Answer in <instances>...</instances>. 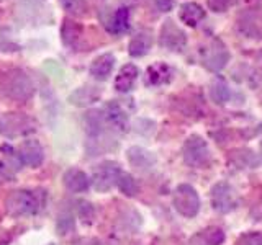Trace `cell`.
Instances as JSON below:
<instances>
[{
	"label": "cell",
	"instance_id": "2e32d148",
	"mask_svg": "<svg viewBox=\"0 0 262 245\" xmlns=\"http://www.w3.org/2000/svg\"><path fill=\"white\" fill-rule=\"evenodd\" d=\"M152 46V35L151 31L143 30L139 31L138 35L133 36V39L129 41L128 46V53L131 57H143L149 53V49Z\"/></svg>",
	"mask_w": 262,
	"mask_h": 245
},
{
	"label": "cell",
	"instance_id": "44dd1931",
	"mask_svg": "<svg viewBox=\"0 0 262 245\" xmlns=\"http://www.w3.org/2000/svg\"><path fill=\"white\" fill-rule=\"evenodd\" d=\"M237 31L241 33L244 38H252V39H257L260 36V28L257 24V20L256 16L252 13H243L239 18H237Z\"/></svg>",
	"mask_w": 262,
	"mask_h": 245
},
{
	"label": "cell",
	"instance_id": "5bb4252c",
	"mask_svg": "<svg viewBox=\"0 0 262 245\" xmlns=\"http://www.w3.org/2000/svg\"><path fill=\"white\" fill-rule=\"evenodd\" d=\"M138 76H139V69L136 67L135 64L123 65V67L120 69V72H118V76L115 77V88H117L118 92H121V93L129 92V90L135 87Z\"/></svg>",
	"mask_w": 262,
	"mask_h": 245
},
{
	"label": "cell",
	"instance_id": "ac0fdd59",
	"mask_svg": "<svg viewBox=\"0 0 262 245\" xmlns=\"http://www.w3.org/2000/svg\"><path fill=\"white\" fill-rule=\"evenodd\" d=\"M170 79H172V70L169 65L164 62L152 64L149 65V69H147V84L149 85H154V87L166 85L170 82Z\"/></svg>",
	"mask_w": 262,
	"mask_h": 245
},
{
	"label": "cell",
	"instance_id": "ba28073f",
	"mask_svg": "<svg viewBox=\"0 0 262 245\" xmlns=\"http://www.w3.org/2000/svg\"><path fill=\"white\" fill-rule=\"evenodd\" d=\"M159 43L162 47L177 53V51H182V49L187 46V35L177 27L174 21L167 20L161 28Z\"/></svg>",
	"mask_w": 262,
	"mask_h": 245
},
{
	"label": "cell",
	"instance_id": "ffe728a7",
	"mask_svg": "<svg viewBox=\"0 0 262 245\" xmlns=\"http://www.w3.org/2000/svg\"><path fill=\"white\" fill-rule=\"evenodd\" d=\"M82 36V24L72 18H64L61 24V39L66 46H74Z\"/></svg>",
	"mask_w": 262,
	"mask_h": 245
},
{
	"label": "cell",
	"instance_id": "4fadbf2b",
	"mask_svg": "<svg viewBox=\"0 0 262 245\" xmlns=\"http://www.w3.org/2000/svg\"><path fill=\"white\" fill-rule=\"evenodd\" d=\"M103 116H105L106 125H110L117 131H125V128L128 125V114L118 102L106 103Z\"/></svg>",
	"mask_w": 262,
	"mask_h": 245
},
{
	"label": "cell",
	"instance_id": "d6a6232c",
	"mask_svg": "<svg viewBox=\"0 0 262 245\" xmlns=\"http://www.w3.org/2000/svg\"><path fill=\"white\" fill-rule=\"evenodd\" d=\"M154 2H156V7H158L161 12H169L172 4H174V0H154Z\"/></svg>",
	"mask_w": 262,
	"mask_h": 245
},
{
	"label": "cell",
	"instance_id": "3957f363",
	"mask_svg": "<svg viewBox=\"0 0 262 245\" xmlns=\"http://www.w3.org/2000/svg\"><path fill=\"white\" fill-rule=\"evenodd\" d=\"M200 56H202V64L205 65V69H208L211 72L223 70L229 61L228 49L223 41H220V39H211L208 44H205L202 47Z\"/></svg>",
	"mask_w": 262,
	"mask_h": 245
},
{
	"label": "cell",
	"instance_id": "d590c367",
	"mask_svg": "<svg viewBox=\"0 0 262 245\" xmlns=\"http://www.w3.org/2000/svg\"><path fill=\"white\" fill-rule=\"evenodd\" d=\"M49 245H54V243H49Z\"/></svg>",
	"mask_w": 262,
	"mask_h": 245
},
{
	"label": "cell",
	"instance_id": "7a4b0ae2",
	"mask_svg": "<svg viewBox=\"0 0 262 245\" xmlns=\"http://www.w3.org/2000/svg\"><path fill=\"white\" fill-rule=\"evenodd\" d=\"M43 200L39 198V194L36 191L30 190H18L13 191L7 198V212L10 216L20 217V216H33L39 211Z\"/></svg>",
	"mask_w": 262,
	"mask_h": 245
},
{
	"label": "cell",
	"instance_id": "7402d4cb",
	"mask_svg": "<svg viewBox=\"0 0 262 245\" xmlns=\"http://www.w3.org/2000/svg\"><path fill=\"white\" fill-rule=\"evenodd\" d=\"M100 95L102 92L97 90L95 87H80L69 96V102L76 106H87L95 103L100 98Z\"/></svg>",
	"mask_w": 262,
	"mask_h": 245
},
{
	"label": "cell",
	"instance_id": "5b68a950",
	"mask_svg": "<svg viewBox=\"0 0 262 245\" xmlns=\"http://www.w3.org/2000/svg\"><path fill=\"white\" fill-rule=\"evenodd\" d=\"M174 206L179 214L185 217H193L200 211V198L195 188L190 185H179L174 193Z\"/></svg>",
	"mask_w": 262,
	"mask_h": 245
},
{
	"label": "cell",
	"instance_id": "f1b7e54d",
	"mask_svg": "<svg viewBox=\"0 0 262 245\" xmlns=\"http://www.w3.org/2000/svg\"><path fill=\"white\" fill-rule=\"evenodd\" d=\"M74 229V217L69 214V212H64V214L59 216L57 219V232L59 234H68Z\"/></svg>",
	"mask_w": 262,
	"mask_h": 245
},
{
	"label": "cell",
	"instance_id": "8992f818",
	"mask_svg": "<svg viewBox=\"0 0 262 245\" xmlns=\"http://www.w3.org/2000/svg\"><path fill=\"white\" fill-rule=\"evenodd\" d=\"M35 131V122L30 116L21 113H5L0 118V133L8 137L25 136Z\"/></svg>",
	"mask_w": 262,
	"mask_h": 245
},
{
	"label": "cell",
	"instance_id": "4dcf8cb0",
	"mask_svg": "<svg viewBox=\"0 0 262 245\" xmlns=\"http://www.w3.org/2000/svg\"><path fill=\"white\" fill-rule=\"evenodd\" d=\"M237 245H262V234L251 232L241 237V240Z\"/></svg>",
	"mask_w": 262,
	"mask_h": 245
},
{
	"label": "cell",
	"instance_id": "9c48e42d",
	"mask_svg": "<svg viewBox=\"0 0 262 245\" xmlns=\"http://www.w3.org/2000/svg\"><path fill=\"white\" fill-rule=\"evenodd\" d=\"M211 204L218 212H229L237 206L236 193L228 183H216L211 190Z\"/></svg>",
	"mask_w": 262,
	"mask_h": 245
},
{
	"label": "cell",
	"instance_id": "52a82bcc",
	"mask_svg": "<svg viewBox=\"0 0 262 245\" xmlns=\"http://www.w3.org/2000/svg\"><path fill=\"white\" fill-rule=\"evenodd\" d=\"M121 175V168L117 162L113 160H106L102 162L100 165H97L94 170V177H92V183L97 191H108L117 185L118 178Z\"/></svg>",
	"mask_w": 262,
	"mask_h": 245
},
{
	"label": "cell",
	"instance_id": "e0dca14e",
	"mask_svg": "<svg viewBox=\"0 0 262 245\" xmlns=\"http://www.w3.org/2000/svg\"><path fill=\"white\" fill-rule=\"evenodd\" d=\"M223 242L225 232L220 227H208L195 234L190 240V245H221Z\"/></svg>",
	"mask_w": 262,
	"mask_h": 245
},
{
	"label": "cell",
	"instance_id": "603a6c76",
	"mask_svg": "<svg viewBox=\"0 0 262 245\" xmlns=\"http://www.w3.org/2000/svg\"><path fill=\"white\" fill-rule=\"evenodd\" d=\"M129 28V10L126 7H120L117 12L112 15L108 23V31L113 35H121Z\"/></svg>",
	"mask_w": 262,
	"mask_h": 245
},
{
	"label": "cell",
	"instance_id": "d4e9b609",
	"mask_svg": "<svg viewBox=\"0 0 262 245\" xmlns=\"http://www.w3.org/2000/svg\"><path fill=\"white\" fill-rule=\"evenodd\" d=\"M210 96L211 100L216 105H225L229 96H231V92H229V87L223 79H216L210 87Z\"/></svg>",
	"mask_w": 262,
	"mask_h": 245
},
{
	"label": "cell",
	"instance_id": "e575fe53",
	"mask_svg": "<svg viewBox=\"0 0 262 245\" xmlns=\"http://www.w3.org/2000/svg\"><path fill=\"white\" fill-rule=\"evenodd\" d=\"M259 131H262V122H260V126H259Z\"/></svg>",
	"mask_w": 262,
	"mask_h": 245
},
{
	"label": "cell",
	"instance_id": "8fae6325",
	"mask_svg": "<svg viewBox=\"0 0 262 245\" xmlns=\"http://www.w3.org/2000/svg\"><path fill=\"white\" fill-rule=\"evenodd\" d=\"M126 157L129 160V163L133 165L136 170L139 172H149L154 165H156V157L149 152L143 149V147H129L126 151Z\"/></svg>",
	"mask_w": 262,
	"mask_h": 245
},
{
	"label": "cell",
	"instance_id": "83f0119b",
	"mask_svg": "<svg viewBox=\"0 0 262 245\" xmlns=\"http://www.w3.org/2000/svg\"><path fill=\"white\" fill-rule=\"evenodd\" d=\"M2 154H4V157H5V163L10 168L13 170H18L21 167V160H20V155L18 152H16L12 145H2Z\"/></svg>",
	"mask_w": 262,
	"mask_h": 245
},
{
	"label": "cell",
	"instance_id": "9a60e30c",
	"mask_svg": "<svg viewBox=\"0 0 262 245\" xmlns=\"http://www.w3.org/2000/svg\"><path fill=\"white\" fill-rule=\"evenodd\" d=\"M115 67V57L113 54H102L90 64V76L97 80H106L113 72Z\"/></svg>",
	"mask_w": 262,
	"mask_h": 245
},
{
	"label": "cell",
	"instance_id": "836d02e7",
	"mask_svg": "<svg viewBox=\"0 0 262 245\" xmlns=\"http://www.w3.org/2000/svg\"><path fill=\"white\" fill-rule=\"evenodd\" d=\"M259 151H260V159H262V142H260V145H259Z\"/></svg>",
	"mask_w": 262,
	"mask_h": 245
},
{
	"label": "cell",
	"instance_id": "cb8c5ba5",
	"mask_svg": "<svg viewBox=\"0 0 262 245\" xmlns=\"http://www.w3.org/2000/svg\"><path fill=\"white\" fill-rule=\"evenodd\" d=\"M231 165L236 168H254L257 165V159L254 157L252 151L239 149L231 154Z\"/></svg>",
	"mask_w": 262,
	"mask_h": 245
},
{
	"label": "cell",
	"instance_id": "1f68e13d",
	"mask_svg": "<svg viewBox=\"0 0 262 245\" xmlns=\"http://www.w3.org/2000/svg\"><path fill=\"white\" fill-rule=\"evenodd\" d=\"M79 212H80V217H82V220H84V223H90V220L94 219V208H92V204L82 203Z\"/></svg>",
	"mask_w": 262,
	"mask_h": 245
},
{
	"label": "cell",
	"instance_id": "d6986e66",
	"mask_svg": "<svg viewBox=\"0 0 262 245\" xmlns=\"http://www.w3.org/2000/svg\"><path fill=\"white\" fill-rule=\"evenodd\" d=\"M180 20H182L187 27H196L205 18V10L195 2H187L180 7L179 12Z\"/></svg>",
	"mask_w": 262,
	"mask_h": 245
},
{
	"label": "cell",
	"instance_id": "f546056e",
	"mask_svg": "<svg viewBox=\"0 0 262 245\" xmlns=\"http://www.w3.org/2000/svg\"><path fill=\"white\" fill-rule=\"evenodd\" d=\"M207 4L210 7V10L221 13V12H226L229 7H233L236 4V0H207Z\"/></svg>",
	"mask_w": 262,
	"mask_h": 245
},
{
	"label": "cell",
	"instance_id": "4316f807",
	"mask_svg": "<svg viewBox=\"0 0 262 245\" xmlns=\"http://www.w3.org/2000/svg\"><path fill=\"white\" fill-rule=\"evenodd\" d=\"M59 5L74 16H82L87 12V0H59Z\"/></svg>",
	"mask_w": 262,
	"mask_h": 245
},
{
	"label": "cell",
	"instance_id": "277c9868",
	"mask_svg": "<svg viewBox=\"0 0 262 245\" xmlns=\"http://www.w3.org/2000/svg\"><path fill=\"white\" fill-rule=\"evenodd\" d=\"M182 157L188 167L199 168L207 165L210 160V149L207 141L200 136H190L184 144Z\"/></svg>",
	"mask_w": 262,
	"mask_h": 245
},
{
	"label": "cell",
	"instance_id": "6da1fadb",
	"mask_svg": "<svg viewBox=\"0 0 262 245\" xmlns=\"http://www.w3.org/2000/svg\"><path fill=\"white\" fill-rule=\"evenodd\" d=\"M0 90L5 96L12 98L15 102H27L35 93V85L23 70L12 69L4 76Z\"/></svg>",
	"mask_w": 262,
	"mask_h": 245
},
{
	"label": "cell",
	"instance_id": "7c38bea8",
	"mask_svg": "<svg viewBox=\"0 0 262 245\" xmlns=\"http://www.w3.org/2000/svg\"><path fill=\"white\" fill-rule=\"evenodd\" d=\"M92 180L87 177L85 172L79 168H69L64 174V185L71 193H84L90 188Z\"/></svg>",
	"mask_w": 262,
	"mask_h": 245
},
{
	"label": "cell",
	"instance_id": "30bf717a",
	"mask_svg": "<svg viewBox=\"0 0 262 245\" xmlns=\"http://www.w3.org/2000/svg\"><path fill=\"white\" fill-rule=\"evenodd\" d=\"M18 155H20L21 163L33 168L39 167L45 160L43 147H41V144L36 139H27V141H23L18 147Z\"/></svg>",
	"mask_w": 262,
	"mask_h": 245
},
{
	"label": "cell",
	"instance_id": "484cf974",
	"mask_svg": "<svg viewBox=\"0 0 262 245\" xmlns=\"http://www.w3.org/2000/svg\"><path fill=\"white\" fill-rule=\"evenodd\" d=\"M117 186L120 188V191L125 194V196H129V198H133V196H136V193L139 191V186H138V182L131 177L129 174H123L118 178L117 182Z\"/></svg>",
	"mask_w": 262,
	"mask_h": 245
}]
</instances>
